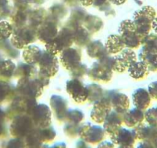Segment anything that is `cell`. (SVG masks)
Here are the masks:
<instances>
[{
  "instance_id": "obj_35",
  "label": "cell",
  "mask_w": 157,
  "mask_h": 148,
  "mask_svg": "<svg viewBox=\"0 0 157 148\" xmlns=\"http://www.w3.org/2000/svg\"><path fill=\"white\" fill-rule=\"evenodd\" d=\"M152 29L157 34V17L154 19L153 23H152Z\"/></svg>"
},
{
  "instance_id": "obj_31",
  "label": "cell",
  "mask_w": 157,
  "mask_h": 148,
  "mask_svg": "<svg viewBox=\"0 0 157 148\" xmlns=\"http://www.w3.org/2000/svg\"><path fill=\"white\" fill-rule=\"evenodd\" d=\"M79 2L84 6H90L93 4V0H79Z\"/></svg>"
},
{
  "instance_id": "obj_9",
  "label": "cell",
  "mask_w": 157,
  "mask_h": 148,
  "mask_svg": "<svg viewBox=\"0 0 157 148\" xmlns=\"http://www.w3.org/2000/svg\"><path fill=\"white\" fill-rule=\"evenodd\" d=\"M144 120L145 113L138 108L130 110L123 115V123L129 127H136L142 124Z\"/></svg>"
},
{
  "instance_id": "obj_26",
  "label": "cell",
  "mask_w": 157,
  "mask_h": 148,
  "mask_svg": "<svg viewBox=\"0 0 157 148\" xmlns=\"http://www.w3.org/2000/svg\"><path fill=\"white\" fill-rule=\"evenodd\" d=\"M5 148H26V144L21 138H15L7 143Z\"/></svg>"
},
{
  "instance_id": "obj_4",
  "label": "cell",
  "mask_w": 157,
  "mask_h": 148,
  "mask_svg": "<svg viewBox=\"0 0 157 148\" xmlns=\"http://www.w3.org/2000/svg\"><path fill=\"white\" fill-rule=\"evenodd\" d=\"M33 122L32 119L26 117L16 118L10 127V132L16 138L27 137L33 130Z\"/></svg>"
},
{
  "instance_id": "obj_7",
  "label": "cell",
  "mask_w": 157,
  "mask_h": 148,
  "mask_svg": "<svg viewBox=\"0 0 157 148\" xmlns=\"http://www.w3.org/2000/svg\"><path fill=\"white\" fill-rule=\"evenodd\" d=\"M136 60L135 53L130 49L125 50L117 56L113 63V68L118 72H123Z\"/></svg>"
},
{
  "instance_id": "obj_30",
  "label": "cell",
  "mask_w": 157,
  "mask_h": 148,
  "mask_svg": "<svg viewBox=\"0 0 157 148\" xmlns=\"http://www.w3.org/2000/svg\"><path fill=\"white\" fill-rule=\"evenodd\" d=\"M137 148H155L154 146L152 145V143H149L147 141H142L141 143L139 144V146H137Z\"/></svg>"
},
{
  "instance_id": "obj_12",
  "label": "cell",
  "mask_w": 157,
  "mask_h": 148,
  "mask_svg": "<svg viewBox=\"0 0 157 148\" xmlns=\"http://www.w3.org/2000/svg\"><path fill=\"white\" fill-rule=\"evenodd\" d=\"M110 113V105L106 101L98 103L95 105L91 113V117L93 121L98 123H103L105 117Z\"/></svg>"
},
{
  "instance_id": "obj_6",
  "label": "cell",
  "mask_w": 157,
  "mask_h": 148,
  "mask_svg": "<svg viewBox=\"0 0 157 148\" xmlns=\"http://www.w3.org/2000/svg\"><path fill=\"white\" fill-rule=\"evenodd\" d=\"M56 19L50 16L49 19H46L44 22L41 24V27L39 29V37L43 41H46L48 43L52 41L57 36V28L56 25Z\"/></svg>"
},
{
  "instance_id": "obj_14",
  "label": "cell",
  "mask_w": 157,
  "mask_h": 148,
  "mask_svg": "<svg viewBox=\"0 0 157 148\" xmlns=\"http://www.w3.org/2000/svg\"><path fill=\"white\" fill-rule=\"evenodd\" d=\"M41 62H40V67H41V71L45 72L46 74H51L53 75L57 69L56 60L53 55L51 54H46V55H42Z\"/></svg>"
},
{
  "instance_id": "obj_39",
  "label": "cell",
  "mask_w": 157,
  "mask_h": 148,
  "mask_svg": "<svg viewBox=\"0 0 157 148\" xmlns=\"http://www.w3.org/2000/svg\"><path fill=\"white\" fill-rule=\"evenodd\" d=\"M0 19H1V16H0Z\"/></svg>"
},
{
  "instance_id": "obj_22",
  "label": "cell",
  "mask_w": 157,
  "mask_h": 148,
  "mask_svg": "<svg viewBox=\"0 0 157 148\" xmlns=\"http://www.w3.org/2000/svg\"><path fill=\"white\" fill-rule=\"evenodd\" d=\"M84 22L86 24V26L89 29H94L96 31L101 28L102 24V21L99 19V18L93 16H88L87 17H86Z\"/></svg>"
},
{
  "instance_id": "obj_13",
  "label": "cell",
  "mask_w": 157,
  "mask_h": 148,
  "mask_svg": "<svg viewBox=\"0 0 157 148\" xmlns=\"http://www.w3.org/2000/svg\"><path fill=\"white\" fill-rule=\"evenodd\" d=\"M133 103L136 108L144 110L151 103V96L145 89H139L133 93Z\"/></svg>"
},
{
  "instance_id": "obj_32",
  "label": "cell",
  "mask_w": 157,
  "mask_h": 148,
  "mask_svg": "<svg viewBox=\"0 0 157 148\" xmlns=\"http://www.w3.org/2000/svg\"><path fill=\"white\" fill-rule=\"evenodd\" d=\"M75 148H90L85 141H79L77 143Z\"/></svg>"
},
{
  "instance_id": "obj_1",
  "label": "cell",
  "mask_w": 157,
  "mask_h": 148,
  "mask_svg": "<svg viewBox=\"0 0 157 148\" xmlns=\"http://www.w3.org/2000/svg\"><path fill=\"white\" fill-rule=\"evenodd\" d=\"M155 18V10L151 6H145L137 11L133 16V22L136 31L142 36H147L152 29V23Z\"/></svg>"
},
{
  "instance_id": "obj_8",
  "label": "cell",
  "mask_w": 157,
  "mask_h": 148,
  "mask_svg": "<svg viewBox=\"0 0 157 148\" xmlns=\"http://www.w3.org/2000/svg\"><path fill=\"white\" fill-rule=\"evenodd\" d=\"M123 122V117L120 113L115 111L114 113H109L104 120V130L109 136L113 135L118 130L121 128L122 123Z\"/></svg>"
},
{
  "instance_id": "obj_37",
  "label": "cell",
  "mask_w": 157,
  "mask_h": 148,
  "mask_svg": "<svg viewBox=\"0 0 157 148\" xmlns=\"http://www.w3.org/2000/svg\"><path fill=\"white\" fill-rule=\"evenodd\" d=\"M119 148H134V146H120Z\"/></svg>"
},
{
  "instance_id": "obj_16",
  "label": "cell",
  "mask_w": 157,
  "mask_h": 148,
  "mask_svg": "<svg viewBox=\"0 0 157 148\" xmlns=\"http://www.w3.org/2000/svg\"><path fill=\"white\" fill-rule=\"evenodd\" d=\"M70 50L66 51L62 55V63L68 69L73 68L74 66L76 64L77 61H79L80 55L78 54L75 49H69Z\"/></svg>"
},
{
  "instance_id": "obj_11",
  "label": "cell",
  "mask_w": 157,
  "mask_h": 148,
  "mask_svg": "<svg viewBox=\"0 0 157 148\" xmlns=\"http://www.w3.org/2000/svg\"><path fill=\"white\" fill-rule=\"evenodd\" d=\"M67 90L77 102L86 100L88 96V93L79 81L73 80L68 83Z\"/></svg>"
},
{
  "instance_id": "obj_3",
  "label": "cell",
  "mask_w": 157,
  "mask_h": 148,
  "mask_svg": "<svg viewBox=\"0 0 157 148\" xmlns=\"http://www.w3.org/2000/svg\"><path fill=\"white\" fill-rule=\"evenodd\" d=\"M105 130L99 126H93L86 123L80 125L78 128V136L82 137L86 143L96 144L103 141L105 137Z\"/></svg>"
},
{
  "instance_id": "obj_20",
  "label": "cell",
  "mask_w": 157,
  "mask_h": 148,
  "mask_svg": "<svg viewBox=\"0 0 157 148\" xmlns=\"http://www.w3.org/2000/svg\"><path fill=\"white\" fill-rule=\"evenodd\" d=\"M24 58L28 63H37L39 60L41 58V51L39 50L37 47L31 46L25 50L23 53Z\"/></svg>"
},
{
  "instance_id": "obj_36",
  "label": "cell",
  "mask_w": 157,
  "mask_h": 148,
  "mask_svg": "<svg viewBox=\"0 0 157 148\" xmlns=\"http://www.w3.org/2000/svg\"><path fill=\"white\" fill-rule=\"evenodd\" d=\"M64 1L69 5H74L77 2V0H64Z\"/></svg>"
},
{
  "instance_id": "obj_25",
  "label": "cell",
  "mask_w": 157,
  "mask_h": 148,
  "mask_svg": "<svg viewBox=\"0 0 157 148\" xmlns=\"http://www.w3.org/2000/svg\"><path fill=\"white\" fill-rule=\"evenodd\" d=\"M11 13L12 10L9 6L8 0H0V16L8 17Z\"/></svg>"
},
{
  "instance_id": "obj_19",
  "label": "cell",
  "mask_w": 157,
  "mask_h": 148,
  "mask_svg": "<svg viewBox=\"0 0 157 148\" xmlns=\"http://www.w3.org/2000/svg\"><path fill=\"white\" fill-rule=\"evenodd\" d=\"M114 100V108L116 112L122 114L125 112V110L129 107V99L126 98L125 95L118 94L117 96H115L113 98Z\"/></svg>"
},
{
  "instance_id": "obj_10",
  "label": "cell",
  "mask_w": 157,
  "mask_h": 148,
  "mask_svg": "<svg viewBox=\"0 0 157 148\" xmlns=\"http://www.w3.org/2000/svg\"><path fill=\"white\" fill-rule=\"evenodd\" d=\"M34 125L39 128L47 127L50 124V112L46 107H40L39 110L33 114L32 117Z\"/></svg>"
},
{
  "instance_id": "obj_29",
  "label": "cell",
  "mask_w": 157,
  "mask_h": 148,
  "mask_svg": "<svg viewBox=\"0 0 157 148\" xmlns=\"http://www.w3.org/2000/svg\"><path fill=\"white\" fill-rule=\"evenodd\" d=\"M93 5L96 7H105L107 6V0H93Z\"/></svg>"
},
{
  "instance_id": "obj_5",
  "label": "cell",
  "mask_w": 157,
  "mask_h": 148,
  "mask_svg": "<svg viewBox=\"0 0 157 148\" xmlns=\"http://www.w3.org/2000/svg\"><path fill=\"white\" fill-rule=\"evenodd\" d=\"M112 142L114 144L120 146H134L136 140L133 130L120 128L113 135L110 136Z\"/></svg>"
},
{
  "instance_id": "obj_15",
  "label": "cell",
  "mask_w": 157,
  "mask_h": 148,
  "mask_svg": "<svg viewBox=\"0 0 157 148\" xmlns=\"http://www.w3.org/2000/svg\"><path fill=\"white\" fill-rule=\"evenodd\" d=\"M129 72L132 78L140 80L143 79L147 76L149 69L143 62L136 61L129 67Z\"/></svg>"
},
{
  "instance_id": "obj_18",
  "label": "cell",
  "mask_w": 157,
  "mask_h": 148,
  "mask_svg": "<svg viewBox=\"0 0 157 148\" xmlns=\"http://www.w3.org/2000/svg\"><path fill=\"white\" fill-rule=\"evenodd\" d=\"M35 133L36 134V137L42 143L52 141L56 137L55 130L49 126L47 127L39 128L38 129V130H35Z\"/></svg>"
},
{
  "instance_id": "obj_24",
  "label": "cell",
  "mask_w": 157,
  "mask_h": 148,
  "mask_svg": "<svg viewBox=\"0 0 157 148\" xmlns=\"http://www.w3.org/2000/svg\"><path fill=\"white\" fill-rule=\"evenodd\" d=\"M50 13L51 17L57 20L58 18H62L65 16V15L66 14V10L63 6L56 5L50 9Z\"/></svg>"
},
{
  "instance_id": "obj_21",
  "label": "cell",
  "mask_w": 157,
  "mask_h": 148,
  "mask_svg": "<svg viewBox=\"0 0 157 148\" xmlns=\"http://www.w3.org/2000/svg\"><path fill=\"white\" fill-rule=\"evenodd\" d=\"M145 120L149 126L157 127V107L149 109L146 111Z\"/></svg>"
},
{
  "instance_id": "obj_28",
  "label": "cell",
  "mask_w": 157,
  "mask_h": 148,
  "mask_svg": "<svg viewBox=\"0 0 157 148\" xmlns=\"http://www.w3.org/2000/svg\"><path fill=\"white\" fill-rule=\"evenodd\" d=\"M97 148H115V144L113 142L102 141L99 143Z\"/></svg>"
},
{
  "instance_id": "obj_33",
  "label": "cell",
  "mask_w": 157,
  "mask_h": 148,
  "mask_svg": "<svg viewBox=\"0 0 157 148\" xmlns=\"http://www.w3.org/2000/svg\"><path fill=\"white\" fill-rule=\"evenodd\" d=\"M109 1L115 5H122L126 2V0H109Z\"/></svg>"
},
{
  "instance_id": "obj_34",
  "label": "cell",
  "mask_w": 157,
  "mask_h": 148,
  "mask_svg": "<svg viewBox=\"0 0 157 148\" xmlns=\"http://www.w3.org/2000/svg\"><path fill=\"white\" fill-rule=\"evenodd\" d=\"M51 148H66V146L65 143H56V144L54 145V146Z\"/></svg>"
},
{
  "instance_id": "obj_17",
  "label": "cell",
  "mask_w": 157,
  "mask_h": 148,
  "mask_svg": "<svg viewBox=\"0 0 157 148\" xmlns=\"http://www.w3.org/2000/svg\"><path fill=\"white\" fill-rule=\"evenodd\" d=\"M124 43L122 37L116 35L109 36L106 43V49L112 53H116L123 49Z\"/></svg>"
},
{
  "instance_id": "obj_2",
  "label": "cell",
  "mask_w": 157,
  "mask_h": 148,
  "mask_svg": "<svg viewBox=\"0 0 157 148\" xmlns=\"http://www.w3.org/2000/svg\"><path fill=\"white\" fill-rule=\"evenodd\" d=\"M120 32L124 44L131 48H136L143 43L145 36H142L136 29L133 21L125 20L121 23Z\"/></svg>"
},
{
  "instance_id": "obj_23",
  "label": "cell",
  "mask_w": 157,
  "mask_h": 148,
  "mask_svg": "<svg viewBox=\"0 0 157 148\" xmlns=\"http://www.w3.org/2000/svg\"><path fill=\"white\" fill-rule=\"evenodd\" d=\"M13 33V26L10 23L2 21L0 22V40L9 38Z\"/></svg>"
},
{
  "instance_id": "obj_27",
  "label": "cell",
  "mask_w": 157,
  "mask_h": 148,
  "mask_svg": "<svg viewBox=\"0 0 157 148\" xmlns=\"http://www.w3.org/2000/svg\"><path fill=\"white\" fill-rule=\"evenodd\" d=\"M148 92H149L151 98H152L154 99H157V81L152 83L149 86Z\"/></svg>"
},
{
  "instance_id": "obj_38",
  "label": "cell",
  "mask_w": 157,
  "mask_h": 148,
  "mask_svg": "<svg viewBox=\"0 0 157 148\" xmlns=\"http://www.w3.org/2000/svg\"><path fill=\"white\" fill-rule=\"evenodd\" d=\"M152 145H153V146H154V147L157 148V140L155 142H154V143H152Z\"/></svg>"
}]
</instances>
